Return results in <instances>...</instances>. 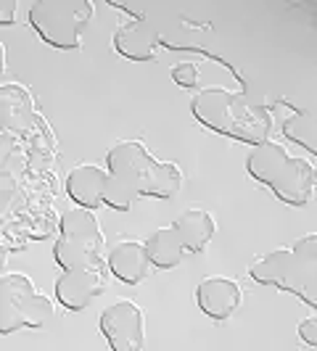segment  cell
Returning <instances> with one entry per match:
<instances>
[{"mask_svg": "<svg viewBox=\"0 0 317 351\" xmlns=\"http://www.w3.org/2000/svg\"><path fill=\"white\" fill-rule=\"evenodd\" d=\"M106 238L90 209H71L58 219V241L53 243V262L61 269L101 264Z\"/></svg>", "mask_w": 317, "mask_h": 351, "instance_id": "obj_6", "label": "cell"}, {"mask_svg": "<svg viewBox=\"0 0 317 351\" xmlns=\"http://www.w3.org/2000/svg\"><path fill=\"white\" fill-rule=\"evenodd\" d=\"M191 114L201 127L214 135L259 145L270 141L272 114L259 104H251L244 93L225 88H204L191 98Z\"/></svg>", "mask_w": 317, "mask_h": 351, "instance_id": "obj_1", "label": "cell"}, {"mask_svg": "<svg viewBox=\"0 0 317 351\" xmlns=\"http://www.w3.org/2000/svg\"><path fill=\"white\" fill-rule=\"evenodd\" d=\"M67 195L82 209H101L108 206L114 211H130L135 198L127 193L122 182L108 169L98 164H80L67 175Z\"/></svg>", "mask_w": 317, "mask_h": 351, "instance_id": "obj_7", "label": "cell"}, {"mask_svg": "<svg viewBox=\"0 0 317 351\" xmlns=\"http://www.w3.org/2000/svg\"><path fill=\"white\" fill-rule=\"evenodd\" d=\"M98 328L108 349L114 351H141L145 343V315L130 299H119L117 304L106 306L98 317Z\"/></svg>", "mask_w": 317, "mask_h": 351, "instance_id": "obj_9", "label": "cell"}, {"mask_svg": "<svg viewBox=\"0 0 317 351\" xmlns=\"http://www.w3.org/2000/svg\"><path fill=\"white\" fill-rule=\"evenodd\" d=\"M106 291L101 264L95 267H77V269H64V275L56 280V301L69 309V312H82L93 301Z\"/></svg>", "mask_w": 317, "mask_h": 351, "instance_id": "obj_10", "label": "cell"}, {"mask_svg": "<svg viewBox=\"0 0 317 351\" xmlns=\"http://www.w3.org/2000/svg\"><path fill=\"white\" fill-rule=\"evenodd\" d=\"M246 172L288 206H307L312 201L317 185L312 161L291 156L283 143L264 141L254 145L246 156Z\"/></svg>", "mask_w": 317, "mask_h": 351, "instance_id": "obj_2", "label": "cell"}, {"mask_svg": "<svg viewBox=\"0 0 317 351\" xmlns=\"http://www.w3.org/2000/svg\"><path fill=\"white\" fill-rule=\"evenodd\" d=\"M56 319V304L51 296L37 291V285L21 272H5L0 278V333H16L45 328Z\"/></svg>", "mask_w": 317, "mask_h": 351, "instance_id": "obj_5", "label": "cell"}, {"mask_svg": "<svg viewBox=\"0 0 317 351\" xmlns=\"http://www.w3.org/2000/svg\"><path fill=\"white\" fill-rule=\"evenodd\" d=\"M145 251H148V259L156 269H175L185 259V246L177 235V230L169 228H158L154 230L148 238H145Z\"/></svg>", "mask_w": 317, "mask_h": 351, "instance_id": "obj_15", "label": "cell"}, {"mask_svg": "<svg viewBox=\"0 0 317 351\" xmlns=\"http://www.w3.org/2000/svg\"><path fill=\"white\" fill-rule=\"evenodd\" d=\"M241 304H244V293L233 278L211 275L196 285V306L214 322H228Z\"/></svg>", "mask_w": 317, "mask_h": 351, "instance_id": "obj_11", "label": "cell"}, {"mask_svg": "<svg viewBox=\"0 0 317 351\" xmlns=\"http://www.w3.org/2000/svg\"><path fill=\"white\" fill-rule=\"evenodd\" d=\"M172 228L177 230V235H180V241H183L188 254H204L207 246L211 243V238H214L217 225H214V217L209 211L188 209L172 222Z\"/></svg>", "mask_w": 317, "mask_h": 351, "instance_id": "obj_14", "label": "cell"}, {"mask_svg": "<svg viewBox=\"0 0 317 351\" xmlns=\"http://www.w3.org/2000/svg\"><path fill=\"white\" fill-rule=\"evenodd\" d=\"M90 19V0H37L30 5V27L53 51H80Z\"/></svg>", "mask_w": 317, "mask_h": 351, "instance_id": "obj_4", "label": "cell"}, {"mask_svg": "<svg viewBox=\"0 0 317 351\" xmlns=\"http://www.w3.org/2000/svg\"><path fill=\"white\" fill-rule=\"evenodd\" d=\"M248 278L317 306V235L309 232L294 246L267 251L248 267Z\"/></svg>", "mask_w": 317, "mask_h": 351, "instance_id": "obj_3", "label": "cell"}, {"mask_svg": "<svg viewBox=\"0 0 317 351\" xmlns=\"http://www.w3.org/2000/svg\"><path fill=\"white\" fill-rule=\"evenodd\" d=\"M114 51L130 61L148 64V61L158 58V53H161L158 51V29L143 14H138L132 21L122 24L114 32Z\"/></svg>", "mask_w": 317, "mask_h": 351, "instance_id": "obj_12", "label": "cell"}, {"mask_svg": "<svg viewBox=\"0 0 317 351\" xmlns=\"http://www.w3.org/2000/svg\"><path fill=\"white\" fill-rule=\"evenodd\" d=\"M172 80H175L180 88H196V82H198V66L191 64V61L177 64V66H172Z\"/></svg>", "mask_w": 317, "mask_h": 351, "instance_id": "obj_16", "label": "cell"}, {"mask_svg": "<svg viewBox=\"0 0 317 351\" xmlns=\"http://www.w3.org/2000/svg\"><path fill=\"white\" fill-rule=\"evenodd\" d=\"M299 338L309 346V349H315L317 346V315H312L309 319H301L299 322Z\"/></svg>", "mask_w": 317, "mask_h": 351, "instance_id": "obj_17", "label": "cell"}, {"mask_svg": "<svg viewBox=\"0 0 317 351\" xmlns=\"http://www.w3.org/2000/svg\"><path fill=\"white\" fill-rule=\"evenodd\" d=\"M106 267L124 285H141L154 269V264L148 259V251H145V243H141V241L117 243L106 254Z\"/></svg>", "mask_w": 317, "mask_h": 351, "instance_id": "obj_13", "label": "cell"}, {"mask_svg": "<svg viewBox=\"0 0 317 351\" xmlns=\"http://www.w3.org/2000/svg\"><path fill=\"white\" fill-rule=\"evenodd\" d=\"M158 158L141 141H119L106 154V169L127 188L132 198H151L158 175Z\"/></svg>", "mask_w": 317, "mask_h": 351, "instance_id": "obj_8", "label": "cell"}]
</instances>
